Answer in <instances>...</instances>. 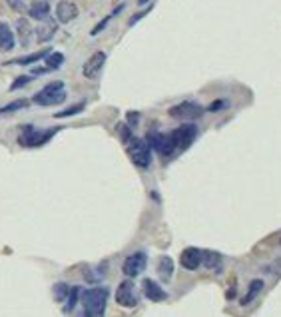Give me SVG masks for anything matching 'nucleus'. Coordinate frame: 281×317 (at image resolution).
Masks as SVG:
<instances>
[{"instance_id":"a211bd4d","label":"nucleus","mask_w":281,"mask_h":317,"mask_svg":"<svg viewBox=\"0 0 281 317\" xmlns=\"http://www.w3.org/2000/svg\"><path fill=\"white\" fill-rule=\"evenodd\" d=\"M52 50L50 48H44V50H38L34 54H28V56H22V58H16V60H8V62H4L6 66H10V64H20V66H26V64H34L38 60H42V58H46L50 54Z\"/></svg>"},{"instance_id":"393cba45","label":"nucleus","mask_w":281,"mask_h":317,"mask_svg":"<svg viewBox=\"0 0 281 317\" xmlns=\"http://www.w3.org/2000/svg\"><path fill=\"white\" fill-rule=\"evenodd\" d=\"M68 291H70L68 283H64V281H58V283H54V287H52V295H54V301H58V303L66 301V298H68Z\"/></svg>"},{"instance_id":"f03ea898","label":"nucleus","mask_w":281,"mask_h":317,"mask_svg":"<svg viewBox=\"0 0 281 317\" xmlns=\"http://www.w3.org/2000/svg\"><path fill=\"white\" fill-rule=\"evenodd\" d=\"M64 100H66V90H64L62 80H54V82L46 84L40 92L32 96V102L38 106H54V104H62Z\"/></svg>"},{"instance_id":"1a4fd4ad","label":"nucleus","mask_w":281,"mask_h":317,"mask_svg":"<svg viewBox=\"0 0 281 317\" xmlns=\"http://www.w3.org/2000/svg\"><path fill=\"white\" fill-rule=\"evenodd\" d=\"M116 301H118V305H122V307H136L138 305V293H136V285L132 283V280H126L122 281L120 285H118V289H116Z\"/></svg>"},{"instance_id":"4468645a","label":"nucleus","mask_w":281,"mask_h":317,"mask_svg":"<svg viewBox=\"0 0 281 317\" xmlns=\"http://www.w3.org/2000/svg\"><path fill=\"white\" fill-rule=\"evenodd\" d=\"M142 291H144V295L154 301V303H158V301H164V299L168 298V293L164 291V287L160 285V283H156L154 280H146L142 281Z\"/></svg>"},{"instance_id":"2f4dec72","label":"nucleus","mask_w":281,"mask_h":317,"mask_svg":"<svg viewBox=\"0 0 281 317\" xmlns=\"http://www.w3.org/2000/svg\"><path fill=\"white\" fill-rule=\"evenodd\" d=\"M126 120H128V126L130 128H136L138 122H140V112H128L126 114Z\"/></svg>"},{"instance_id":"0eeeda50","label":"nucleus","mask_w":281,"mask_h":317,"mask_svg":"<svg viewBox=\"0 0 281 317\" xmlns=\"http://www.w3.org/2000/svg\"><path fill=\"white\" fill-rule=\"evenodd\" d=\"M171 136V140H174V144H176V150H187L191 146V142L196 140V136H198V126H193V124H182L180 128H176V130L169 134Z\"/></svg>"},{"instance_id":"c756f323","label":"nucleus","mask_w":281,"mask_h":317,"mask_svg":"<svg viewBox=\"0 0 281 317\" xmlns=\"http://www.w3.org/2000/svg\"><path fill=\"white\" fill-rule=\"evenodd\" d=\"M6 4L14 10V12H20V14H24V12H28V6L22 2V0H6Z\"/></svg>"},{"instance_id":"ddd939ff","label":"nucleus","mask_w":281,"mask_h":317,"mask_svg":"<svg viewBox=\"0 0 281 317\" xmlns=\"http://www.w3.org/2000/svg\"><path fill=\"white\" fill-rule=\"evenodd\" d=\"M58 30V22L56 20H52L50 16L44 20H40V24L36 26V40L38 42H50L52 40V36L56 34Z\"/></svg>"},{"instance_id":"c9c22d12","label":"nucleus","mask_w":281,"mask_h":317,"mask_svg":"<svg viewBox=\"0 0 281 317\" xmlns=\"http://www.w3.org/2000/svg\"><path fill=\"white\" fill-rule=\"evenodd\" d=\"M82 317H84V315H82Z\"/></svg>"},{"instance_id":"f3484780","label":"nucleus","mask_w":281,"mask_h":317,"mask_svg":"<svg viewBox=\"0 0 281 317\" xmlns=\"http://www.w3.org/2000/svg\"><path fill=\"white\" fill-rule=\"evenodd\" d=\"M202 263L215 273L222 271V256L218 251H202Z\"/></svg>"},{"instance_id":"cd10ccee","label":"nucleus","mask_w":281,"mask_h":317,"mask_svg":"<svg viewBox=\"0 0 281 317\" xmlns=\"http://www.w3.org/2000/svg\"><path fill=\"white\" fill-rule=\"evenodd\" d=\"M116 130H118V136H120V140H122L124 144H128L132 138H134V136H132V128L128 124H118Z\"/></svg>"},{"instance_id":"2eb2a0df","label":"nucleus","mask_w":281,"mask_h":317,"mask_svg":"<svg viewBox=\"0 0 281 317\" xmlns=\"http://www.w3.org/2000/svg\"><path fill=\"white\" fill-rule=\"evenodd\" d=\"M16 32H18V38H20V46H24V48H28V44L32 42V24H30V20L28 18H18L16 20Z\"/></svg>"},{"instance_id":"423d86ee","label":"nucleus","mask_w":281,"mask_h":317,"mask_svg":"<svg viewBox=\"0 0 281 317\" xmlns=\"http://www.w3.org/2000/svg\"><path fill=\"white\" fill-rule=\"evenodd\" d=\"M204 112H206V108L196 104V102H182V104L171 106L168 110L169 116L176 118V120H198V118L204 116Z\"/></svg>"},{"instance_id":"7c9ffc66","label":"nucleus","mask_w":281,"mask_h":317,"mask_svg":"<svg viewBox=\"0 0 281 317\" xmlns=\"http://www.w3.org/2000/svg\"><path fill=\"white\" fill-rule=\"evenodd\" d=\"M150 10H152V6H148V8H144L142 12H136V14H134V16H132L130 20H128V26H134L136 22H140V20L144 18V16H148V14H150Z\"/></svg>"},{"instance_id":"9b49d317","label":"nucleus","mask_w":281,"mask_h":317,"mask_svg":"<svg viewBox=\"0 0 281 317\" xmlns=\"http://www.w3.org/2000/svg\"><path fill=\"white\" fill-rule=\"evenodd\" d=\"M78 16V6L70 0H60L56 6V22L68 24Z\"/></svg>"},{"instance_id":"9d476101","label":"nucleus","mask_w":281,"mask_h":317,"mask_svg":"<svg viewBox=\"0 0 281 317\" xmlns=\"http://www.w3.org/2000/svg\"><path fill=\"white\" fill-rule=\"evenodd\" d=\"M104 64H106V52H102V50L94 52L92 56L84 62V66H82V74H84V78H88V80L96 78V76L100 74V70L104 68Z\"/></svg>"},{"instance_id":"6e6552de","label":"nucleus","mask_w":281,"mask_h":317,"mask_svg":"<svg viewBox=\"0 0 281 317\" xmlns=\"http://www.w3.org/2000/svg\"><path fill=\"white\" fill-rule=\"evenodd\" d=\"M146 263H148L146 253H144V251H136V253H132V256H128V258L124 260L122 271H124L126 278L134 280V278H138V276L146 269Z\"/></svg>"},{"instance_id":"bb28decb","label":"nucleus","mask_w":281,"mask_h":317,"mask_svg":"<svg viewBox=\"0 0 281 317\" xmlns=\"http://www.w3.org/2000/svg\"><path fill=\"white\" fill-rule=\"evenodd\" d=\"M26 106H28V100H16V102H10V104H6V106H2V108H0V116H2V114L22 110V108H26Z\"/></svg>"},{"instance_id":"7ed1b4c3","label":"nucleus","mask_w":281,"mask_h":317,"mask_svg":"<svg viewBox=\"0 0 281 317\" xmlns=\"http://www.w3.org/2000/svg\"><path fill=\"white\" fill-rule=\"evenodd\" d=\"M126 146H128V156H130V160L138 166V168H142V170L150 168L152 148L148 146L146 140H142V138H132Z\"/></svg>"},{"instance_id":"b1692460","label":"nucleus","mask_w":281,"mask_h":317,"mask_svg":"<svg viewBox=\"0 0 281 317\" xmlns=\"http://www.w3.org/2000/svg\"><path fill=\"white\" fill-rule=\"evenodd\" d=\"M44 60H46V68H48L50 72H54V70H58V68L64 64V54H62V52H50Z\"/></svg>"},{"instance_id":"5701e85b","label":"nucleus","mask_w":281,"mask_h":317,"mask_svg":"<svg viewBox=\"0 0 281 317\" xmlns=\"http://www.w3.org/2000/svg\"><path fill=\"white\" fill-rule=\"evenodd\" d=\"M124 6H126V4H120L118 8H114V10H112V14H108L106 18H102V20H100V22H98V24H96V26H94V28H92V32H90V34H92V36H96V34H100V32H102V30H104V28L108 26V22H110V20H112L114 16H116V14H120V12L124 10Z\"/></svg>"},{"instance_id":"4be33fe9","label":"nucleus","mask_w":281,"mask_h":317,"mask_svg":"<svg viewBox=\"0 0 281 317\" xmlns=\"http://www.w3.org/2000/svg\"><path fill=\"white\" fill-rule=\"evenodd\" d=\"M80 293H82V287H70L68 291V298H66V305H64V313H72L80 299Z\"/></svg>"},{"instance_id":"473e14b6","label":"nucleus","mask_w":281,"mask_h":317,"mask_svg":"<svg viewBox=\"0 0 281 317\" xmlns=\"http://www.w3.org/2000/svg\"><path fill=\"white\" fill-rule=\"evenodd\" d=\"M227 106V100H215L213 104H209V112H218V110H222V108H225Z\"/></svg>"},{"instance_id":"a878e982","label":"nucleus","mask_w":281,"mask_h":317,"mask_svg":"<svg viewBox=\"0 0 281 317\" xmlns=\"http://www.w3.org/2000/svg\"><path fill=\"white\" fill-rule=\"evenodd\" d=\"M86 108V102L82 100V102H78V104H72V106H68L66 110H60L58 114H54L56 118H70V116H76V114H80L82 110Z\"/></svg>"},{"instance_id":"20e7f679","label":"nucleus","mask_w":281,"mask_h":317,"mask_svg":"<svg viewBox=\"0 0 281 317\" xmlns=\"http://www.w3.org/2000/svg\"><path fill=\"white\" fill-rule=\"evenodd\" d=\"M58 132V128H52V130H34V128H28L26 132H22L18 136V144L24 146V148H38L42 144H46L54 134Z\"/></svg>"},{"instance_id":"6ab92c4d","label":"nucleus","mask_w":281,"mask_h":317,"mask_svg":"<svg viewBox=\"0 0 281 317\" xmlns=\"http://www.w3.org/2000/svg\"><path fill=\"white\" fill-rule=\"evenodd\" d=\"M28 16L34 20H44L50 16V4L48 2H32L28 8Z\"/></svg>"},{"instance_id":"c85d7f7f","label":"nucleus","mask_w":281,"mask_h":317,"mask_svg":"<svg viewBox=\"0 0 281 317\" xmlns=\"http://www.w3.org/2000/svg\"><path fill=\"white\" fill-rule=\"evenodd\" d=\"M30 80H32V76H18V78H16V80H14L12 84H10V88H8V90H10V92H14V90H20V88H24V86H26V84H28Z\"/></svg>"},{"instance_id":"72a5a7b5","label":"nucleus","mask_w":281,"mask_h":317,"mask_svg":"<svg viewBox=\"0 0 281 317\" xmlns=\"http://www.w3.org/2000/svg\"><path fill=\"white\" fill-rule=\"evenodd\" d=\"M148 2H150V0H138V4H140V6H144V4H148Z\"/></svg>"},{"instance_id":"aec40b11","label":"nucleus","mask_w":281,"mask_h":317,"mask_svg":"<svg viewBox=\"0 0 281 317\" xmlns=\"http://www.w3.org/2000/svg\"><path fill=\"white\" fill-rule=\"evenodd\" d=\"M158 273L164 281H169L174 276V260L169 256H162L160 263H158Z\"/></svg>"},{"instance_id":"412c9836","label":"nucleus","mask_w":281,"mask_h":317,"mask_svg":"<svg viewBox=\"0 0 281 317\" xmlns=\"http://www.w3.org/2000/svg\"><path fill=\"white\" fill-rule=\"evenodd\" d=\"M263 289V281L262 280H253L249 283V289H247V293H245V298L242 299V305H249L253 299L260 295V291Z\"/></svg>"},{"instance_id":"dca6fc26","label":"nucleus","mask_w":281,"mask_h":317,"mask_svg":"<svg viewBox=\"0 0 281 317\" xmlns=\"http://www.w3.org/2000/svg\"><path fill=\"white\" fill-rule=\"evenodd\" d=\"M14 48V32L6 22H0V50L8 52Z\"/></svg>"},{"instance_id":"39448f33","label":"nucleus","mask_w":281,"mask_h":317,"mask_svg":"<svg viewBox=\"0 0 281 317\" xmlns=\"http://www.w3.org/2000/svg\"><path fill=\"white\" fill-rule=\"evenodd\" d=\"M148 146L152 150H156L160 156H164V158H168L171 156L174 152H176V144H174V140H171V136L169 134H162V132H150L148 134Z\"/></svg>"},{"instance_id":"f257e3e1","label":"nucleus","mask_w":281,"mask_h":317,"mask_svg":"<svg viewBox=\"0 0 281 317\" xmlns=\"http://www.w3.org/2000/svg\"><path fill=\"white\" fill-rule=\"evenodd\" d=\"M110 298V289L108 287H90L86 291L80 293L82 301V309L84 317H104L106 313V305Z\"/></svg>"},{"instance_id":"f704fd0d","label":"nucleus","mask_w":281,"mask_h":317,"mask_svg":"<svg viewBox=\"0 0 281 317\" xmlns=\"http://www.w3.org/2000/svg\"><path fill=\"white\" fill-rule=\"evenodd\" d=\"M32 2H48V0H32Z\"/></svg>"},{"instance_id":"f8f14e48","label":"nucleus","mask_w":281,"mask_h":317,"mask_svg":"<svg viewBox=\"0 0 281 317\" xmlns=\"http://www.w3.org/2000/svg\"><path fill=\"white\" fill-rule=\"evenodd\" d=\"M180 263L182 267H186L187 271H196L202 265V249L198 247H187L180 256Z\"/></svg>"}]
</instances>
